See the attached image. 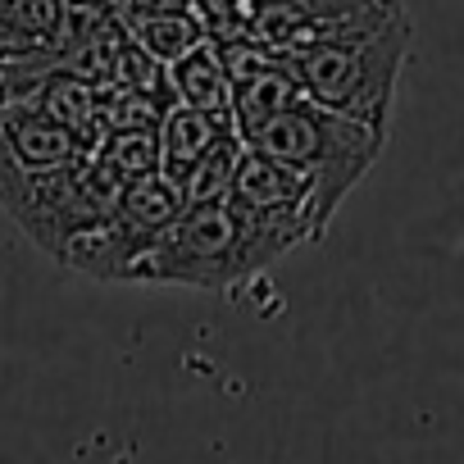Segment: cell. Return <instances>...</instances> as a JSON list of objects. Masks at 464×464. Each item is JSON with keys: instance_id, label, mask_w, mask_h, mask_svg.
Listing matches in <instances>:
<instances>
[{"instance_id": "6da1fadb", "label": "cell", "mask_w": 464, "mask_h": 464, "mask_svg": "<svg viewBox=\"0 0 464 464\" xmlns=\"http://www.w3.org/2000/svg\"><path fill=\"white\" fill-rule=\"evenodd\" d=\"M246 146L310 173L314 196H310V223H314V242L328 232L333 214L342 209V200L369 178V169L378 164L387 132L369 128L351 114H337L319 101H310V92L287 105L283 114H274L269 123H260L251 137H242Z\"/></svg>"}, {"instance_id": "7a4b0ae2", "label": "cell", "mask_w": 464, "mask_h": 464, "mask_svg": "<svg viewBox=\"0 0 464 464\" xmlns=\"http://www.w3.org/2000/svg\"><path fill=\"white\" fill-rule=\"evenodd\" d=\"M410 37H414L410 14L396 10L387 24H378L360 37L278 51V55L301 78L310 101L387 132L392 110H396V87H401V73L410 60Z\"/></svg>"}, {"instance_id": "3957f363", "label": "cell", "mask_w": 464, "mask_h": 464, "mask_svg": "<svg viewBox=\"0 0 464 464\" xmlns=\"http://www.w3.org/2000/svg\"><path fill=\"white\" fill-rule=\"evenodd\" d=\"M119 191L123 178L96 150H73L69 160L28 169L0 164V209L19 223L33 246H42L55 260H64L78 232L105 218Z\"/></svg>"}, {"instance_id": "277c9868", "label": "cell", "mask_w": 464, "mask_h": 464, "mask_svg": "<svg viewBox=\"0 0 464 464\" xmlns=\"http://www.w3.org/2000/svg\"><path fill=\"white\" fill-rule=\"evenodd\" d=\"M182 209H187L182 187L164 169L146 173V178H128L123 191L114 196V205L105 209V218L92 223L87 232H78L60 265H69L96 283H132V265L146 256V246Z\"/></svg>"}, {"instance_id": "5b68a950", "label": "cell", "mask_w": 464, "mask_h": 464, "mask_svg": "<svg viewBox=\"0 0 464 464\" xmlns=\"http://www.w3.org/2000/svg\"><path fill=\"white\" fill-rule=\"evenodd\" d=\"M132 283L200 287V292L237 287L242 283V269H237V223H232L227 200L187 205L146 246V256L132 265Z\"/></svg>"}, {"instance_id": "8992f818", "label": "cell", "mask_w": 464, "mask_h": 464, "mask_svg": "<svg viewBox=\"0 0 464 464\" xmlns=\"http://www.w3.org/2000/svg\"><path fill=\"white\" fill-rule=\"evenodd\" d=\"M232 223H237V269L242 283L292 256L301 242H314V223L305 205H242L227 200Z\"/></svg>"}, {"instance_id": "52a82bcc", "label": "cell", "mask_w": 464, "mask_h": 464, "mask_svg": "<svg viewBox=\"0 0 464 464\" xmlns=\"http://www.w3.org/2000/svg\"><path fill=\"white\" fill-rule=\"evenodd\" d=\"M310 196H314L310 173H301L256 146H246L237 178H232V191H227V200H242V205H305V209H310Z\"/></svg>"}, {"instance_id": "ba28073f", "label": "cell", "mask_w": 464, "mask_h": 464, "mask_svg": "<svg viewBox=\"0 0 464 464\" xmlns=\"http://www.w3.org/2000/svg\"><path fill=\"white\" fill-rule=\"evenodd\" d=\"M169 78H173L178 101L232 123V78H227V69H223V60H218L209 37L196 42L191 51H182L178 60H169Z\"/></svg>"}, {"instance_id": "9c48e42d", "label": "cell", "mask_w": 464, "mask_h": 464, "mask_svg": "<svg viewBox=\"0 0 464 464\" xmlns=\"http://www.w3.org/2000/svg\"><path fill=\"white\" fill-rule=\"evenodd\" d=\"M301 96H305L301 78L278 55L269 69H260V73H251L242 82H232V128H237L242 137H251L260 123H269L274 114H283L287 105H296Z\"/></svg>"}, {"instance_id": "30bf717a", "label": "cell", "mask_w": 464, "mask_h": 464, "mask_svg": "<svg viewBox=\"0 0 464 464\" xmlns=\"http://www.w3.org/2000/svg\"><path fill=\"white\" fill-rule=\"evenodd\" d=\"M64 5L69 0H0V60L51 55V37L64 19Z\"/></svg>"}, {"instance_id": "8fae6325", "label": "cell", "mask_w": 464, "mask_h": 464, "mask_svg": "<svg viewBox=\"0 0 464 464\" xmlns=\"http://www.w3.org/2000/svg\"><path fill=\"white\" fill-rule=\"evenodd\" d=\"M246 155V141L237 128H223L178 178L182 187V200L187 205H209V200H227L232 191V178H237V164Z\"/></svg>"}, {"instance_id": "7c38bea8", "label": "cell", "mask_w": 464, "mask_h": 464, "mask_svg": "<svg viewBox=\"0 0 464 464\" xmlns=\"http://www.w3.org/2000/svg\"><path fill=\"white\" fill-rule=\"evenodd\" d=\"M223 128H232V123H223V119H214V114H205V110H196V105H187V101H173L169 110H164V119H160V150H164V173L178 182L182 178V169L223 132Z\"/></svg>"}, {"instance_id": "4fadbf2b", "label": "cell", "mask_w": 464, "mask_h": 464, "mask_svg": "<svg viewBox=\"0 0 464 464\" xmlns=\"http://www.w3.org/2000/svg\"><path fill=\"white\" fill-rule=\"evenodd\" d=\"M96 155L128 182V178H146L164 169V150H160V128H110L96 141Z\"/></svg>"}, {"instance_id": "5bb4252c", "label": "cell", "mask_w": 464, "mask_h": 464, "mask_svg": "<svg viewBox=\"0 0 464 464\" xmlns=\"http://www.w3.org/2000/svg\"><path fill=\"white\" fill-rule=\"evenodd\" d=\"M132 37L155 55V60H178L182 51H191L196 42H205V24L196 19V10H164V14H146L128 24Z\"/></svg>"}, {"instance_id": "9a60e30c", "label": "cell", "mask_w": 464, "mask_h": 464, "mask_svg": "<svg viewBox=\"0 0 464 464\" xmlns=\"http://www.w3.org/2000/svg\"><path fill=\"white\" fill-rule=\"evenodd\" d=\"M110 5L119 10V19H123V24H132V19L164 14V10H191V0H110Z\"/></svg>"}]
</instances>
